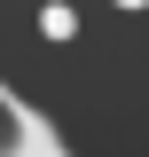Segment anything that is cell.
<instances>
[{
	"instance_id": "1",
	"label": "cell",
	"mask_w": 149,
	"mask_h": 157,
	"mask_svg": "<svg viewBox=\"0 0 149 157\" xmlns=\"http://www.w3.org/2000/svg\"><path fill=\"white\" fill-rule=\"evenodd\" d=\"M0 157H71L63 134L16 94V86H8V78H0Z\"/></svg>"
},
{
	"instance_id": "2",
	"label": "cell",
	"mask_w": 149,
	"mask_h": 157,
	"mask_svg": "<svg viewBox=\"0 0 149 157\" xmlns=\"http://www.w3.org/2000/svg\"><path fill=\"white\" fill-rule=\"evenodd\" d=\"M118 8H149V0H118Z\"/></svg>"
}]
</instances>
